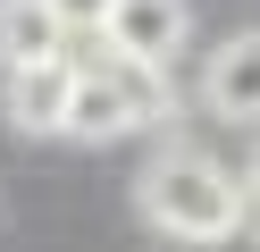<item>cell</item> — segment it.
Returning <instances> with one entry per match:
<instances>
[{"label": "cell", "mask_w": 260, "mask_h": 252, "mask_svg": "<svg viewBox=\"0 0 260 252\" xmlns=\"http://www.w3.org/2000/svg\"><path fill=\"white\" fill-rule=\"evenodd\" d=\"M135 210L151 218L159 235H176V244H226L252 202H243V177L226 160L176 143V151H159V160L135 177Z\"/></svg>", "instance_id": "cell-1"}, {"label": "cell", "mask_w": 260, "mask_h": 252, "mask_svg": "<svg viewBox=\"0 0 260 252\" xmlns=\"http://www.w3.org/2000/svg\"><path fill=\"white\" fill-rule=\"evenodd\" d=\"M202 109L226 126H260V25H235L202 59Z\"/></svg>", "instance_id": "cell-2"}, {"label": "cell", "mask_w": 260, "mask_h": 252, "mask_svg": "<svg viewBox=\"0 0 260 252\" xmlns=\"http://www.w3.org/2000/svg\"><path fill=\"white\" fill-rule=\"evenodd\" d=\"M76 59H51V67H9L0 84V109L17 134H68V109H76Z\"/></svg>", "instance_id": "cell-3"}, {"label": "cell", "mask_w": 260, "mask_h": 252, "mask_svg": "<svg viewBox=\"0 0 260 252\" xmlns=\"http://www.w3.org/2000/svg\"><path fill=\"white\" fill-rule=\"evenodd\" d=\"M185 34H193L185 0H118V17H109V50L118 59H143V67H168L185 50Z\"/></svg>", "instance_id": "cell-4"}, {"label": "cell", "mask_w": 260, "mask_h": 252, "mask_svg": "<svg viewBox=\"0 0 260 252\" xmlns=\"http://www.w3.org/2000/svg\"><path fill=\"white\" fill-rule=\"evenodd\" d=\"M76 34L59 25L51 0H0V67H51L68 59Z\"/></svg>", "instance_id": "cell-5"}, {"label": "cell", "mask_w": 260, "mask_h": 252, "mask_svg": "<svg viewBox=\"0 0 260 252\" xmlns=\"http://www.w3.org/2000/svg\"><path fill=\"white\" fill-rule=\"evenodd\" d=\"M68 134L76 143H118V134H135V109L118 101V84L101 76V59L76 76V109H68Z\"/></svg>", "instance_id": "cell-6"}, {"label": "cell", "mask_w": 260, "mask_h": 252, "mask_svg": "<svg viewBox=\"0 0 260 252\" xmlns=\"http://www.w3.org/2000/svg\"><path fill=\"white\" fill-rule=\"evenodd\" d=\"M101 76L118 84V101L135 109V126H159V118L176 109V84H168V67H143V59H118V50H101Z\"/></svg>", "instance_id": "cell-7"}, {"label": "cell", "mask_w": 260, "mask_h": 252, "mask_svg": "<svg viewBox=\"0 0 260 252\" xmlns=\"http://www.w3.org/2000/svg\"><path fill=\"white\" fill-rule=\"evenodd\" d=\"M59 9V25L84 42V34H109V17H118V0H51Z\"/></svg>", "instance_id": "cell-8"}, {"label": "cell", "mask_w": 260, "mask_h": 252, "mask_svg": "<svg viewBox=\"0 0 260 252\" xmlns=\"http://www.w3.org/2000/svg\"><path fill=\"white\" fill-rule=\"evenodd\" d=\"M243 202H252V218H260V143H252V160H243Z\"/></svg>", "instance_id": "cell-9"}]
</instances>
